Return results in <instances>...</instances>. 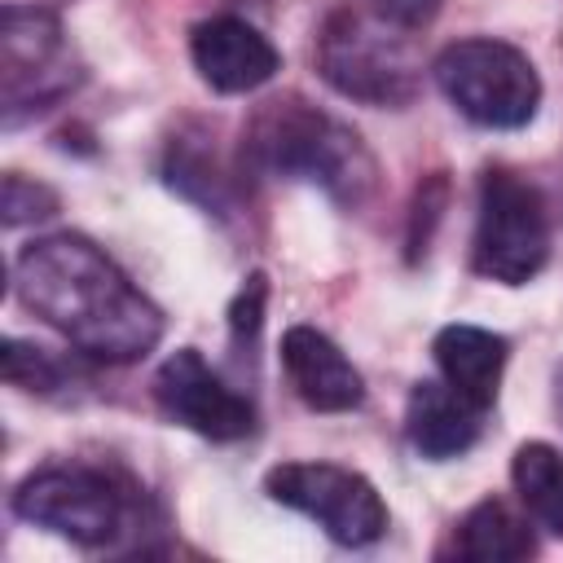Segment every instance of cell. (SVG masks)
I'll return each mask as SVG.
<instances>
[{
  "label": "cell",
  "instance_id": "cell-1",
  "mask_svg": "<svg viewBox=\"0 0 563 563\" xmlns=\"http://www.w3.org/2000/svg\"><path fill=\"white\" fill-rule=\"evenodd\" d=\"M13 290L40 321L97 361L123 365L163 339V312L79 233H53L22 246Z\"/></svg>",
  "mask_w": 563,
  "mask_h": 563
},
{
  "label": "cell",
  "instance_id": "cell-16",
  "mask_svg": "<svg viewBox=\"0 0 563 563\" xmlns=\"http://www.w3.org/2000/svg\"><path fill=\"white\" fill-rule=\"evenodd\" d=\"M53 207H57L53 189H44L35 180H22V176H4V224L53 216Z\"/></svg>",
  "mask_w": 563,
  "mask_h": 563
},
{
  "label": "cell",
  "instance_id": "cell-11",
  "mask_svg": "<svg viewBox=\"0 0 563 563\" xmlns=\"http://www.w3.org/2000/svg\"><path fill=\"white\" fill-rule=\"evenodd\" d=\"M479 418L484 409L471 405L462 391H453L449 383H418L409 391V405H405V435L409 444L431 457V462H444V457H457L466 453L475 440H479Z\"/></svg>",
  "mask_w": 563,
  "mask_h": 563
},
{
  "label": "cell",
  "instance_id": "cell-18",
  "mask_svg": "<svg viewBox=\"0 0 563 563\" xmlns=\"http://www.w3.org/2000/svg\"><path fill=\"white\" fill-rule=\"evenodd\" d=\"M260 303H264V277H251V295L233 303V330H255L260 325Z\"/></svg>",
  "mask_w": 563,
  "mask_h": 563
},
{
  "label": "cell",
  "instance_id": "cell-17",
  "mask_svg": "<svg viewBox=\"0 0 563 563\" xmlns=\"http://www.w3.org/2000/svg\"><path fill=\"white\" fill-rule=\"evenodd\" d=\"M440 0H378V13L396 26H422Z\"/></svg>",
  "mask_w": 563,
  "mask_h": 563
},
{
  "label": "cell",
  "instance_id": "cell-12",
  "mask_svg": "<svg viewBox=\"0 0 563 563\" xmlns=\"http://www.w3.org/2000/svg\"><path fill=\"white\" fill-rule=\"evenodd\" d=\"M435 365L453 391H462L471 405L488 409L501 387V369L510 356V343L479 325H444L431 343Z\"/></svg>",
  "mask_w": 563,
  "mask_h": 563
},
{
  "label": "cell",
  "instance_id": "cell-10",
  "mask_svg": "<svg viewBox=\"0 0 563 563\" xmlns=\"http://www.w3.org/2000/svg\"><path fill=\"white\" fill-rule=\"evenodd\" d=\"M282 369L295 396L317 413H343L365 400V383L356 365L339 352V343L312 325H290L282 334Z\"/></svg>",
  "mask_w": 563,
  "mask_h": 563
},
{
  "label": "cell",
  "instance_id": "cell-3",
  "mask_svg": "<svg viewBox=\"0 0 563 563\" xmlns=\"http://www.w3.org/2000/svg\"><path fill=\"white\" fill-rule=\"evenodd\" d=\"M475 273L501 286H523L537 277L550 260V216L541 194L506 172L493 167L479 180V216H475V242H471Z\"/></svg>",
  "mask_w": 563,
  "mask_h": 563
},
{
  "label": "cell",
  "instance_id": "cell-4",
  "mask_svg": "<svg viewBox=\"0 0 563 563\" xmlns=\"http://www.w3.org/2000/svg\"><path fill=\"white\" fill-rule=\"evenodd\" d=\"M246 145L264 167L321 180L334 194H356V185L369 180V158H365L361 141L347 128H339L334 119H325L299 101H286V106L273 101L255 119Z\"/></svg>",
  "mask_w": 563,
  "mask_h": 563
},
{
  "label": "cell",
  "instance_id": "cell-6",
  "mask_svg": "<svg viewBox=\"0 0 563 563\" xmlns=\"http://www.w3.org/2000/svg\"><path fill=\"white\" fill-rule=\"evenodd\" d=\"M13 510L75 545H106L123 528V493L92 466H44L26 475Z\"/></svg>",
  "mask_w": 563,
  "mask_h": 563
},
{
  "label": "cell",
  "instance_id": "cell-7",
  "mask_svg": "<svg viewBox=\"0 0 563 563\" xmlns=\"http://www.w3.org/2000/svg\"><path fill=\"white\" fill-rule=\"evenodd\" d=\"M321 75L356 97V101H374V106H391L405 101L413 79H409V57L400 48V40H391L383 26L356 18V13H339L330 18V26L321 31Z\"/></svg>",
  "mask_w": 563,
  "mask_h": 563
},
{
  "label": "cell",
  "instance_id": "cell-9",
  "mask_svg": "<svg viewBox=\"0 0 563 563\" xmlns=\"http://www.w3.org/2000/svg\"><path fill=\"white\" fill-rule=\"evenodd\" d=\"M189 57L216 92H255L282 66L268 35H260L242 18H207L189 35Z\"/></svg>",
  "mask_w": 563,
  "mask_h": 563
},
{
  "label": "cell",
  "instance_id": "cell-5",
  "mask_svg": "<svg viewBox=\"0 0 563 563\" xmlns=\"http://www.w3.org/2000/svg\"><path fill=\"white\" fill-rule=\"evenodd\" d=\"M264 488L339 545H369L387 532V506L361 471L334 462H282L264 475Z\"/></svg>",
  "mask_w": 563,
  "mask_h": 563
},
{
  "label": "cell",
  "instance_id": "cell-8",
  "mask_svg": "<svg viewBox=\"0 0 563 563\" xmlns=\"http://www.w3.org/2000/svg\"><path fill=\"white\" fill-rule=\"evenodd\" d=\"M154 400L172 422H180L207 440H242L255 427L251 400L238 396L194 347H180L158 365Z\"/></svg>",
  "mask_w": 563,
  "mask_h": 563
},
{
  "label": "cell",
  "instance_id": "cell-2",
  "mask_svg": "<svg viewBox=\"0 0 563 563\" xmlns=\"http://www.w3.org/2000/svg\"><path fill=\"white\" fill-rule=\"evenodd\" d=\"M435 84L479 128H523L541 106V75L506 40H457L435 57Z\"/></svg>",
  "mask_w": 563,
  "mask_h": 563
},
{
  "label": "cell",
  "instance_id": "cell-14",
  "mask_svg": "<svg viewBox=\"0 0 563 563\" xmlns=\"http://www.w3.org/2000/svg\"><path fill=\"white\" fill-rule=\"evenodd\" d=\"M510 479L519 501L528 506V515L550 528L554 537H563V453L554 444H519L515 462H510Z\"/></svg>",
  "mask_w": 563,
  "mask_h": 563
},
{
  "label": "cell",
  "instance_id": "cell-15",
  "mask_svg": "<svg viewBox=\"0 0 563 563\" xmlns=\"http://www.w3.org/2000/svg\"><path fill=\"white\" fill-rule=\"evenodd\" d=\"M4 378L13 387H26V391H48L57 383V365L40 347H31L22 339H9L4 343Z\"/></svg>",
  "mask_w": 563,
  "mask_h": 563
},
{
  "label": "cell",
  "instance_id": "cell-13",
  "mask_svg": "<svg viewBox=\"0 0 563 563\" xmlns=\"http://www.w3.org/2000/svg\"><path fill=\"white\" fill-rule=\"evenodd\" d=\"M453 550L457 559H471V563H519L537 550V541L501 497H484L462 515Z\"/></svg>",
  "mask_w": 563,
  "mask_h": 563
}]
</instances>
